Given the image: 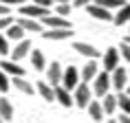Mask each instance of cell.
Returning <instances> with one entry per match:
<instances>
[{"label":"cell","mask_w":130,"mask_h":123,"mask_svg":"<svg viewBox=\"0 0 130 123\" xmlns=\"http://www.w3.org/2000/svg\"><path fill=\"white\" fill-rule=\"evenodd\" d=\"M88 101H90V88L86 86V81H84V84H77V86H75V97H73V106L86 110Z\"/></svg>","instance_id":"cell-1"},{"label":"cell","mask_w":130,"mask_h":123,"mask_svg":"<svg viewBox=\"0 0 130 123\" xmlns=\"http://www.w3.org/2000/svg\"><path fill=\"white\" fill-rule=\"evenodd\" d=\"M71 35H73L71 27H57V29H48V31H42V37H44V40H51V42L69 40Z\"/></svg>","instance_id":"cell-2"},{"label":"cell","mask_w":130,"mask_h":123,"mask_svg":"<svg viewBox=\"0 0 130 123\" xmlns=\"http://www.w3.org/2000/svg\"><path fill=\"white\" fill-rule=\"evenodd\" d=\"M86 11H88L95 20H104V22H112V13H110V9L102 7V5H97V2H90V5H86Z\"/></svg>","instance_id":"cell-3"},{"label":"cell","mask_w":130,"mask_h":123,"mask_svg":"<svg viewBox=\"0 0 130 123\" xmlns=\"http://www.w3.org/2000/svg\"><path fill=\"white\" fill-rule=\"evenodd\" d=\"M93 79H95V86H93L95 95H97V97H104L106 92H108V88H110V75H108V70H104V73H97Z\"/></svg>","instance_id":"cell-4"},{"label":"cell","mask_w":130,"mask_h":123,"mask_svg":"<svg viewBox=\"0 0 130 123\" xmlns=\"http://www.w3.org/2000/svg\"><path fill=\"white\" fill-rule=\"evenodd\" d=\"M110 73H112V77H110V86H115V90L121 92V90L126 88V81H128V73H126V68H123V66H115Z\"/></svg>","instance_id":"cell-5"},{"label":"cell","mask_w":130,"mask_h":123,"mask_svg":"<svg viewBox=\"0 0 130 123\" xmlns=\"http://www.w3.org/2000/svg\"><path fill=\"white\" fill-rule=\"evenodd\" d=\"M20 13L22 15H29V18H44V15H48L51 13V9L48 7H40V5H20Z\"/></svg>","instance_id":"cell-6"},{"label":"cell","mask_w":130,"mask_h":123,"mask_svg":"<svg viewBox=\"0 0 130 123\" xmlns=\"http://www.w3.org/2000/svg\"><path fill=\"white\" fill-rule=\"evenodd\" d=\"M60 84L64 88H69V90H73L77 84H79V73H77L75 66H69L66 70H62V81Z\"/></svg>","instance_id":"cell-7"},{"label":"cell","mask_w":130,"mask_h":123,"mask_svg":"<svg viewBox=\"0 0 130 123\" xmlns=\"http://www.w3.org/2000/svg\"><path fill=\"white\" fill-rule=\"evenodd\" d=\"M29 51H31V42H29V40H18L15 48L11 51V59L20 62L22 57H27V55H29Z\"/></svg>","instance_id":"cell-8"},{"label":"cell","mask_w":130,"mask_h":123,"mask_svg":"<svg viewBox=\"0 0 130 123\" xmlns=\"http://www.w3.org/2000/svg\"><path fill=\"white\" fill-rule=\"evenodd\" d=\"M55 101H60V106H64V108H71V106H73L71 90L64 88L62 84H57V88H55Z\"/></svg>","instance_id":"cell-9"},{"label":"cell","mask_w":130,"mask_h":123,"mask_svg":"<svg viewBox=\"0 0 130 123\" xmlns=\"http://www.w3.org/2000/svg\"><path fill=\"white\" fill-rule=\"evenodd\" d=\"M73 48H75V51H77L79 55L88 57V59H97V57H99V51H97L95 46L86 44V42H75V44H73Z\"/></svg>","instance_id":"cell-10"},{"label":"cell","mask_w":130,"mask_h":123,"mask_svg":"<svg viewBox=\"0 0 130 123\" xmlns=\"http://www.w3.org/2000/svg\"><path fill=\"white\" fill-rule=\"evenodd\" d=\"M42 24H46L48 29H57V27H71V22L64 18V15H44V18H40Z\"/></svg>","instance_id":"cell-11"},{"label":"cell","mask_w":130,"mask_h":123,"mask_svg":"<svg viewBox=\"0 0 130 123\" xmlns=\"http://www.w3.org/2000/svg\"><path fill=\"white\" fill-rule=\"evenodd\" d=\"M115 66H119V53H117V48H108L104 55V70L110 73Z\"/></svg>","instance_id":"cell-12"},{"label":"cell","mask_w":130,"mask_h":123,"mask_svg":"<svg viewBox=\"0 0 130 123\" xmlns=\"http://www.w3.org/2000/svg\"><path fill=\"white\" fill-rule=\"evenodd\" d=\"M46 77H48V84H51V86H57V84L62 81V66L57 62L51 64V68L46 70Z\"/></svg>","instance_id":"cell-13"},{"label":"cell","mask_w":130,"mask_h":123,"mask_svg":"<svg viewBox=\"0 0 130 123\" xmlns=\"http://www.w3.org/2000/svg\"><path fill=\"white\" fill-rule=\"evenodd\" d=\"M0 70H2V73H7V75H24V68H22V66H18V64H15V62H7V59H2L0 62Z\"/></svg>","instance_id":"cell-14"},{"label":"cell","mask_w":130,"mask_h":123,"mask_svg":"<svg viewBox=\"0 0 130 123\" xmlns=\"http://www.w3.org/2000/svg\"><path fill=\"white\" fill-rule=\"evenodd\" d=\"M128 20H130V5H121V7L117 9V13L112 15V22H115L117 27H121Z\"/></svg>","instance_id":"cell-15"},{"label":"cell","mask_w":130,"mask_h":123,"mask_svg":"<svg viewBox=\"0 0 130 123\" xmlns=\"http://www.w3.org/2000/svg\"><path fill=\"white\" fill-rule=\"evenodd\" d=\"M0 119H2V121H11V119H13V106H11V101L5 99V97H0Z\"/></svg>","instance_id":"cell-16"},{"label":"cell","mask_w":130,"mask_h":123,"mask_svg":"<svg viewBox=\"0 0 130 123\" xmlns=\"http://www.w3.org/2000/svg\"><path fill=\"white\" fill-rule=\"evenodd\" d=\"M97 73H99V64H97L95 59H90L88 64H86V66L82 68V79H84L86 84H88L90 79H93V77L97 75Z\"/></svg>","instance_id":"cell-17"},{"label":"cell","mask_w":130,"mask_h":123,"mask_svg":"<svg viewBox=\"0 0 130 123\" xmlns=\"http://www.w3.org/2000/svg\"><path fill=\"white\" fill-rule=\"evenodd\" d=\"M18 24H20L24 31H42V24L35 18H29V15H22L20 20H18Z\"/></svg>","instance_id":"cell-18"},{"label":"cell","mask_w":130,"mask_h":123,"mask_svg":"<svg viewBox=\"0 0 130 123\" xmlns=\"http://www.w3.org/2000/svg\"><path fill=\"white\" fill-rule=\"evenodd\" d=\"M5 31H7V35H5V37H7V40H15V42H18V40H22V35H24V29H22L20 24H18V22H15V24L11 22V24H9V27L5 29Z\"/></svg>","instance_id":"cell-19"},{"label":"cell","mask_w":130,"mask_h":123,"mask_svg":"<svg viewBox=\"0 0 130 123\" xmlns=\"http://www.w3.org/2000/svg\"><path fill=\"white\" fill-rule=\"evenodd\" d=\"M13 86L20 90V92H24V95H33V86H31L22 75H13Z\"/></svg>","instance_id":"cell-20"},{"label":"cell","mask_w":130,"mask_h":123,"mask_svg":"<svg viewBox=\"0 0 130 123\" xmlns=\"http://www.w3.org/2000/svg\"><path fill=\"white\" fill-rule=\"evenodd\" d=\"M88 114L93 121H104V110H102V103L99 101H88Z\"/></svg>","instance_id":"cell-21"},{"label":"cell","mask_w":130,"mask_h":123,"mask_svg":"<svg viewBox=\"0 0 130 123\" xmlns=\"http://www.w3.org/2000/svg\"><path fill=\"white\" fill-rule=\"evenodd\" d=\"M38 92H40V97L44 99V101H53L55 99L53 86H48V84H44V81H38Z\"/></svg>","instance_id":"cell-22"},{"label":"cell","mask_w":130,"mask_h":123,"mask_svg":"<svg viewBox=\"0 0 130 123\" xmlns=\"http://www.w3.org/2000/svg\"><path fill=\"white\" fill-rule=\"evenodd\" d=\"M117 108V97L115 95H104V103H102V110H104V114H112Z\"/></svg>","instance_id":"cell-23"},{"label":"cell","mask_w":130,"mask_h":123,"mask_svg":"<svg viewBox=\"0 0 130 123\" xmlns=\"http://www.w3.org/2000/svg\"><path fill=\"white\" fill-rule=\"evenodd\" d=\"M31 64H33V68H35V70H44L46 62H44V55H42V51H38V48H33V51H31Z\"/></svg>","instance_id":"cell-24"},{"label":"cell","mask_w":130,"mask_h":123,"mask_svg":"<svg viewBox=\"0 0 130 123\" xmlns=\"http://www.w3.org/2000/svg\"><path fill=\"white\" fill-rule=\"evenodd\" d=\"M117 106H121V112H128L130 114V95H121L117 97Z\"/></svg>","instance_id":"cell-25"},{"label":"cell","mask_w":130,"mask_h":123,"mask_svg":"<svg viewBox=\"0 0 130 123\" xmlns=\"http://www.w3.org/2000/svg\"><path fill=\"white\" fill-rule=\"evenodd\" d=\"M93 2H97V5H102L106 9H119L123 5V0H93Z\"/></svg>","instance_id":"cell-26"},{"label":"cell","mask_w":130,"mask_h":123,"mask_svg":"<svg viewBox=\"0 0 130 123\" xmlns=\"http://www.w3.org/2000/svg\"><path fill=\"white\" fill-rule=\"evenodd\" d=\"M55 13H57V15H64V18H66V15L71 13V2H57V7H55Z\"/></svg>","instance_id":"cell-27"},{"label":"cell","mask_w":130,"mask_h":123,"mask_svg":"<svg viewBox=\"0 0 130 123\" xmlns=\"http://www.w3.org/2000/svg\"><path fill=\"white\" fill-rule=\"evenodd\" d=\"M9 90V79H7V73L0 70V92H7Z\"/></svg>","instance_id":"cell-28"},{"label":"cell","mask_w":130,"mask_h":123,"mask_svg":"<svg viewBox=\"0 0 130 123\" xmlns=\"http://www.w3.org/2000/svg\"><path fill=\"white\" fill-rule=\"evenodd\" d=\"M11 22H13V18H11V15H0V31H5Z\"/></svg>","instance_id":"cell-29"},{"label":"cell","mask_w":130,"mask_h":123,"mask_svg":"<svg viewBox=\"0 0 130 123\" xmlns=\"http://www.w3.org/2000/svg\"><path fill=\"white\" fill-rule=\"evenodd\" d=\"M121 57L130 64V44H128V42H123V44H121Z\"/></svg>","instance_id":"cell-30"},{"label":"cell","mask_w":130,"mask_h":123,"mask_svg":"<svg viewBox=\"0 0 130 123\" xmlns=\"http://www.w3.org/2000/svg\"><path fill=\"white\" fill-rule=\"evenodd\" d=\"M0 55H9V44L5 35H0Z\"/></svg>","instance_id":"cell-31"},{"label":"cell","mask_w":130,"mask_h":123,"mask_svg":"<svg viewBox=\"0 0 130 123\" xmlns=\"http://www.w3.org/2000/svg\"><path fill=\"white\" fill-rule=\"evenodd\" d=\"M0 5H7V7H20V5H24V0H0Z\"/></svg>","instance_id":"cell-32"},{"label":"cell","mask_w":130,"mask_h":123,"mask_svg":"<svg viewBox=\"0 0 130 123\" xmlns=\"http://www.w3.org/2000/svg\"><path fill=\"white\" fill-rule=\"evenodd\" d=\"M90 2H93V0H73V5H75V7H79V9H84L86 5H90Z\"/></svg>","instance_id":"cell-33"},{"label":"cell","mask_w":130,"mask_h":123,"mask_svg":"<svg viewBox=\"0 0 130 123\" xmlns=\"http://www.w3.org/2000/svg\"><path fill=\"white\" fill-rule=\"evenodd\" d=\"M35 5H40V7H51L53 5V0H33Z\"/></svg>","instance_id":"cell-34"},{"label":"cell","mask_w":130,"mask_h":123,"mask_svg":"<svg viewBox=\"0 0 130 123\" xmlns=\"http://www.w3.org/2000/svg\"><path fill=\"white\" fill-rule=\"evenodd\" d=\"M119 121H121V123H130V114H128V112H121Z\"/></svg>","instance_id":"cell-35"},{"label":"cell","mask_w":130,"mask_h":123,"mask_svg":"<svg viewBox=\"0 0 130 123\" xmlns=\"http://www.w3.org/2000/svg\"><path fill=\"white\" fill-rule=\"evenodd\" d=\"M9 13V7L7 5H0V15H7Z\"/></svg>","instance_id":"cell-36"},{"label":"cell","mask_w":130,"mask_h":123,"mask_svg":"<svg viewBox=\"0 0 130 123\" xmlns=\"http://www.w3.org/2000/svg\"><path fill=\"white\" fill-rule=\"evenodd\" d=\"M57 2H71V0H57Z\"/></svg>","instance_id":"cell-37"},{"label":"cell","mask_w":130,"mask_h":123,"mask_svg":"<svg viewBox=\"0 0 130 123\" xmlns=\"http://www.w3.org/2000/svg\"><path fill=\"white\" fill-rule=\"evenodd\" d=\"M126 42H128V44H130V35H128V37H126Z\"/></svg>","instance_id":"cell-38"},{"label":"cell","mask_w":130,"mask_h":123,"mask_svg":"<svg viewBox=\"0 0 130 123\" xmlns=\"http://www.w3.org/2000/svg\"><path fill=\"white\" fill-rule=\"evenodd\" d=\"M128 95H130V88H128Z\"/></svg>","instance_id":"cell-39"},{"label":"cell","mask_w":130,"mask_h":123,"mask_svg":"<svg viewBox=\"0 0 130 123\" xmlns=\"http://www.w3.org/2000/svg\"><path fill=\"white\" fill-rule=\"evenodd\" d=\"M0 121H2V119H0Z\"/></svg>","instance_id":"cell-40"},{"label":"cell","mask_w":130,"mask_h":123,"mask_svg":"<svg viewBox=\"0 0 130 123\" xmlns=\"http://www.w3.org/2000/svg\"><path fill=\"white\" fill-rule=\"evenodd\" d=\"M128 22H130V20H128Z\"/></svg>","instance_id":"cell-41"}]
</instances>
